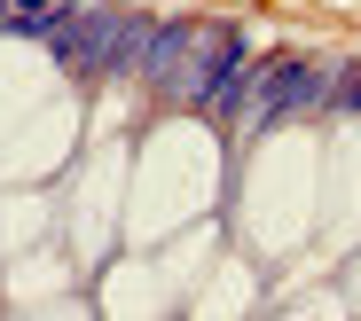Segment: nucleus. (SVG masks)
Listing matches in <instances>:
<instances>
[{
  "label": "nucleus",
  "instance_id": "39448f33",
  "mask_svg": "<svg viewBox=\"0 0 361 321\" xmlns=\"http://www.w3.org/2000/svg\"><path fill=\"white\" fill-rule=\"evenodd\" d=\"M330 110H361V63H353L345 79H330Z\"/></svg>",
  "mask_w": 361,
  "mask_h": 321
},
{
  "label": "nucleus",
  "instance_id": "20e7f679",
  "mask_svg": "<svg viewBox=\"0 0 361 321\" xmlns=\"http://www.w3.org/2000/svg\"><path fill=\"white\" fill-rule=\"evenodd\" d=\"M8 8H16V16H8L16 32H39V39H47V32H55V16H63V0H8Z\"/></svg>",
  "mask_w": 361,
  "mask_h": 321
},
{
  "label": "nucleus",
  "instance_id": "7ed1b4c3",
  "mask_svg": "<svg viewBox=\"0 0 361 321\" xmlns=\"http://www.w3.org/2000/svg\"><path fill=\"white\" fill-rule=\"evenodd\" d=\"M244 63H252V39H244V32H235V24H204L180 102H189V110H220V94L235 87V71H244Z\"/></svg>",
  "mask_w": 361,
  "mask_h": 321
},
{
  "label": "nucleus",
  "instance_id": "f03ea898",
  "mask_svg": "<svg viewBox=\"0 0 361 321\" xmlns=\"http://www.w3.org/2000/svg\"><path fill=\"white\" fill-rule=\"evenodd\" d=\"M197 39H204L197 16H157L142 63H134V79H142L149 94H165V102H180V87H189V63H197Z\"/></svg>",
  "mask_w": 361,
  "mask_h": 321
},
{
  "label": "nucleus",
  "instance_id": "f257e3e1",
  "mask_svg": "<svg viewBox=\"0 0 361 321\" xmlns=\"http://www.w3.org/2000/svg\"><path fill=\"white\" fill-rule=\"evenodd\" d=\"M149 32H157L149 8H63L55 32H47V47L63 55V71L79 87H110V79H126L142 63Z\"/></svg>",
  "mask_w": 361,
  "mask_h": 321
}]
</instances>
